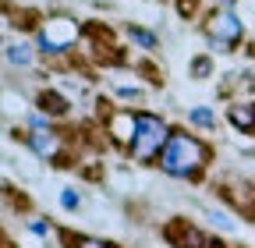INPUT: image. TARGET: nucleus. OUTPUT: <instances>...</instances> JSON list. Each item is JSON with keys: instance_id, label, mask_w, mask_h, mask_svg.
<instances>
[{"instance_id": "1", "label": "nucleus", "mask_w": 255, "mask_h": 248, "mask_svg": "<svg viewBox=\"0 0 255 248\" xmlns=\"http://www.w3.org/2000/svg\"><path fill=\"white\" fill-rule=\"evenodd\" d=\"M209 163V149L206 142H199L195 135H181L174 131L159 152V170L170 174V177H199V170Z\"/></svg>"}, {"instance_id": "2", "label": "nucleus", "mask_w": 255, "mask_h": 248, "mask_svg": "<svg viewBox=\"0 0 255 248\" xmlns=\"http://www.w3.org/2000/svg\"><path fill=\"white\" fill-rule=\"evenodd\" d=\"M170 131H167V124L152 117V114H135V135H131V156L138 163H149L156 160L159 152H163Z\"/></svg>"}, {"instance_id": "3", "label": "nucleus", "mask_w": 255, "mask_h": 248, "mask_svg": "<svg viewBox=\"0 0 255 248\" xmlns=\"http://www.w3.org/2000/svg\"><path fill=\"white\" fill-rule=\"evenodd\" d=\"M75 36H78L75 21H68V18H53V21H46V25L39 28V46H43L46 53H64V50L75 43Z\"/></svg>"}, {"instance_id": "4", "label": "nucleus", "mask_w": 255, "mask_h": 248, "mask_svg": "<svg viewBox=\"0 0 255 248\" xmlns=\"http://www.w3.org/2000/svg\"><path fill=\"white\" fill-rule=\"evenodd\" d=\"M241 36H245V25L238 21V14H231V11H216V14L209 18V39H213V46L231 50Z\"/></svg>"}, {"instance_id": "5", "label": "nucleus", "mask_w": 255, "mask_h": 248, "mask_svg": "<svg viewBox=\"0 0 255 248\" xmlns=\"http://www.w3.org/2000/svg\"><path fill=\"white\" fill-rule=\"evenodd\" d=\"M28 145H32V152L43 156V160H50L53 152H57V138H53L50 131H43V128H36V131L28 135Z\"/></svg>"}, {"instance_id": "6", "label": "nucleus", "mask_w": 255, "mask_h": 248, "mask_svg": "<svg viewBox=\"0 0 255 248\" xmlns=\"http://www.w3.org/2000/svg\"><path fill=\"white\" fill-rule=\"evenodd\" d=\"M231 124L241 131H255V103L248 107H231Z\"/></svg>"}, {"instance_id": "7", "label": "nucleus", "mask_w": 255, "mask_h": 248, "mask_svg": "<svg viewBox=\"0 0 255 248\" xmlns=\"http://www.w3.org/2000/svg\"><path fill=\"white\" fill-rule=\"evenodd\" d=\"M167 238H170V241H177V245H184V248H209V241H206L199 231H191V227H188L181 238H177V234H167Z\"/></svg>"}, {"instance_id": "8", "label": "nucleus", "mask_w": 255, "mask_h": 248, "mask_svg": "<svg viewBox=\"0 0 255 248\" xmlns=\"http://www.w3.org/2000/svg\"><path fill=\"white\" fill-rule=\"evenodd\" d=\"M7 60H11V64H18V68L32 64V46H28V43H18V46H11V50H7Z\"/></svg>"}, {"instance_id": "9", "label": "nucleus", "mask_w": 255, "mask_h": 248, "mask_svg": "<svg viewBox=\"0 0 255 248\" xmlns=\"http://www.w3.org/2000/svg\"><path fill=\"white\" fill-rule=\"evenodd\" d=\"M188 121H191V124H199V128H213V124H216V117H213L209 107H195V110L188 114Z\"/></svg>"}, {"instance_id": "10", "label": "nucleus", "mask_w": 255, "mask_h": 248, "mask_svg": "<svg viewBox=\"0 0 255 248\" xmlns=\"http://www.w3.org/2000/svg\"><path fill=\"white\" fill-rule=\"evenodd\" d=\"M39 103H43V110H50V114H68V103H64L57 92H43Z\"/></svg>"}, {"instance_id": "11", "label": "nucleus", "mask_w": 255, "mask_h": 248, "mask_svg": "<svg viewBox=\"0 0 255 248\" xmlns=\"http://www.w3.org/2000/svg\"><path fill=\"white\" fill-rule=\"evenodd\" d=\"M128 36H131L138 46H145V50H152V46H156V36H152V32H145V28H128Z\"/></svg>"}, {"instance_id": "12", "label": "nucleus", "mask_w": 255, "mask_h": 248, "mask_svg": "<svg viewBox=\"0 0 255 248\" xmlns=\"http://www.w3.org/2000/svg\"><path fill=\"white\" fill-rule=\"evenodd\" d=\"M60 206H64V209H78V192H75V188H64V192H60Z\"/></svg>"}, {"instance_id": "13", "label": "nucleus", "mask_w": 255, "mask_h": 248, "mask_svg": "<svg viewBox=\"0 0 255 248\" xmlns=\"http://www.w3.org/2000/svg\"><path fill=\"white\" fill-rule=\"evenodd\" d=\"M28 231H32V234H39V238H46V234H50V224H43V220H32V224H28Z\"/></svg>"}, {"instance_id": "14", "label": "nucleus", "mask_w": 255, "mask_h": 248, "mask_svg": "<svg viewBox=\"0 0 255 248\" xmlns=\"http://www.w3.org/2000/svg\"><path fill=\"white\" fill-rule=\"evenodd\" d=\"M75 245H78V248H110V245H103V241H92V238H75Z\"/></svg>"}, {"instance_id": "15", "label": "nucleus", "mask_w": 255, "mask_h": 248, "mask_svg": "<svg viewBox=\"0 0 255 248\" xmlns=\"http://www.w3.org/2000/svg\"><path fill=\"white\" fill-rule=\"evenodd\" d=\"M191 71H195L199 78H202V75H209V60H206V57H199L195 64H191Z\"/></svg>"}, {"instance_id": "16", "label": "nucleus", "mask_w": 255, "mask_h": 248, "mask_svg": "<svg viewBox=\"0 0 255 248\" xmlns=\"http://www.w3.org/2000/svg\"><path fill=\"white\" fill-rule=\"evenodd\" d=\"M209 216H213V220H216V224H220V227H223V231H231V227H234V224H231V220H227V216H223V213H216V209H213V213H209Z\"/></svg>"}, {"instance_id": "17", "label": "nucleus", "mask_w": 255, "mask_h": 248, "mask_svg": "<svg viewBox=\"0 0 255 248\" xmlns=\"http://www.w3.org/2000/svg\"><path fill=\"white\" fill-rule=\"evenodd\" d=\"M117 92H121L124 100H138V89H128V85H124V89H117Z\"/></svg>"}, {"instance_id": "18", "label": "nucleus", "mask_w": 255, "mask_h": 248, "mask_svg": "<svg viewBox=\"0 0 255 248\" xmlns=\"http://www.w3.org/2000/svg\"><path fill=\"white\" fill-rule=\"evenodd\" d=\"M223 4H227V7H231V4H234V0H223Z\"/></svg>"}]
</instances>
